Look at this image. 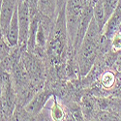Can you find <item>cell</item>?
<instances>
[{
	"label": "cell",
	"instance_id": "6da1fadb",
	"mask_svg": "<svg viewBox=\"0 0 121 121\" xmlns=\"http://www.w3.org/2000/svg\"><path fill=\"white\" fill-rule=\"evenodd\" d=\"M100 33L102 32L93 17L78 52V67L82 76H85L94 65L98 48V36Z\"/></svg>",
	"mask_w": 121,
	"mask_h": 121
},
{
	"label": "cell",
	"instance_id": "3957f363",
	"mask_svg": "<svg viewBox=\"0 0 121 121\" xmlns=\"http://www.w3.org/2000/svg\"><path fill=\"white\" fill-rule=\"evenodd\" d=\"M18 6V5H17ZM2 38L11 48H17L18 46L19 39V24H18V11L17 7L13 15L12 21L10 22L6 32L2 34Z\"/></svg>",
	"mask_w": 121,
	"mask_h": 121
},
{
	"label": "cell",
	"instance_id": "30bf717a",
	"mask_svg": "<svg viewBox=\"0 0 121 121\" xmlns=\"http://www.w3.org/2000/svg\"><path fill=\"white\" fill-rule=\"evenodd\" d=\"M50 114H52V118L53 120H63L65 116L64 110L60 107V105L56 102V100L54 101L52 108H50Z\"/></svg>",
	"mask_w": 121,
	"mask_h": 121
},
{
	"label": "cell",
	"instance_id": "9c48e42d",
	"mask_svg": "<svg viewBox=\"0 0 121 121\" xmlns=\"http://www.w3.org/2000/svg\"><path fill=\"white\" fill-rule=\"evenodd\" d=\"M103 4H104V8H105V12L107 15L108 19L109 18V17L113 14V12L116 10L118 4H119V0H102Z\"/></svg>",
	"mask_w": 121,
	"mask_h": 121
},
{
	"label": "cell",
	"instance_id": "277c9868",
	"mask_svg": "<svg viewBox=\"0 0 121 121\" xmlns=\"http://www.w3.org/2000/svg\"><path fill=\"white\" fill-rule=\"evenodd\" d=\"M120 24H121V2H119L116 10L108 19V22L103 29L104 36L107 39H112L113 35L118 31V27L120 26Z\"/></svg>",
	"mask_w": 121,
	"mask_h": 121
},
{
	"label": "cell",
	"instance_id": "52a82bcc",
	"mask_svg": "<svg viewBox=\"0 0 121 121\" xmlns=\"http://www.w3.org/2000/svg\"><path fill=\"white\" fill-rule=\"evenodd\" d=\"M93 17L95 18V21L101 30V32H103V29L108 22V17L105 12V8H104V4L102 0H99L96 3V5L94 6V10H93Z\"/></svg>",
	"mask_w": 121,
	"mask_h": 121
},
{
	"label": "cell",
	"instance_id": "5b68a950",
	"mask_svg": "<svg viewBox=\"0 0 121 121\" xmlns=\"http://www.w3.org/2000/svg\"><path fill=\"white\" fill-rule=\"evenodd\" d=\"M48 99H49V94L48 92L40 91L25 106V108H24L25 112L30 113V114H32V115L39 113L41 112V109L44 108V106L46 105V103L48 102Z\"/></svg>",
	"mask_w": 121,
	"mask_h": 121
},
{
	"label": "cell",
	"instance_id": "8992f818",
	"mask_svg": "<svg viewBox=\"0 0 121 121\" xmlns=\"http://www.w3.org/2000/svg\"><path fill=\"white\" fill-rule=\"evenodd\" d=\"M38 12L44 18L52 19L57 15V0H38Z\"/></svg>",
	"mask_w": 121,
	"mask_h": 121
},
{
	"label": "cell",
	"instance_id": "ba28073f",
	"mask_svg": "<svg viewBox=\"0 0 121 121\" xmlns=\"http://www.w3.org/2000/svg\"><path fill=\"white\" fill-rule=\"evenodd\" d=\"M100 82L101 85L105 89H110L113 87L115 83V75L112 71H107L102 75Z\"/></svg>",
	"mask_w": 121,
	"mask_h": 121
},
{
	"label": "cell",
	"instance_id": "8fae6325",
	"mask_svg": "<svg viewBox=\"0 0 121 121\" xmlns=\"http://www.w3.org/2000/svg\"><path fill=\"white\" fill-rule=\"evenodd\" d=\"M112 49L113 52L121 49V30H118L112 38Z\"/></svg>",
	"mask_w": 121,
	"mask_h": 121
},
{
	"label": "cell",
	"instance_id": "7a4b0ae2",
	"mask_svg": "<svg viewBox=\"0 0 121 121\" xmlns=\"http://www.w3.org/2000/svg\"><path fill=\"white\" fill-rule=\"evenodd\" d=\"M18 11V24H19V39H18V49L22 53L28 49V38L29 30L31 24V16H30V6L28 0L19 1L17 6Z\"/></svg>",
	"mask_w": 121,
	"mask_h": 121
},
{
	"label": "cell",
	"instance_id": "7c38bea8",
	"mask_svg": "<svg viewBox=\"0 0 121 121\" xmlns=\"http://www.w3.org/2000/svg\"><path fill=\"white\" fill-rule=\"evenodd\" d=\"M19 1H24V0H19Z\"/></svg>",
	"mask_w": 121,
	"mask_h": 121
}]
</instances>
